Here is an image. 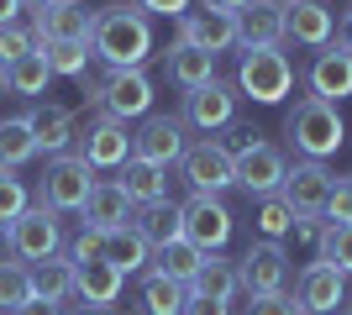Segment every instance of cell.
<instances>
[{"instance_id": "603a6c76", "label": "cell", "mask_w": 352, "mask_h": 315, "mask_svg": "<svg viewBox=\"0 0 352 315\" xmlns=\"http://www.w3.org/2000/svg\"><path fill=\"white\" fill-rule=\"evenodd\" d=\"M132 200H126V189H121L116 179H100L95 189H89V205H85V221L95 226V231H116V226L132 221Z\"/></svg>"}, {"instance_id": "f35d334b", "label": "cell", "mask_w": 352, "mask_h": 315, "mask_svg": "<svg viewBox=\"0 0 352 315\" xmlns=\"http://www.w3.org/2000/svg\"><path fill=\"white\" fill-rule=\"evenodd\" d=\"M27 53H37V37H32V27H0V69H11L16 58H27Z\"/></svg>"}, {"instance_id": "8992f818", "label": "cell", "mask_w": 352, "mask_h": 315, "mask_svg": "<svg viewBox=\"0 0 352 315\" xmlns=\"http://www.w3.org/2000/svg\"><path fill=\"white\" fill-rule=\"evenodd\" d=\"M32 11V37L43 43H89L95 37V11H85V0H47V5H27Z\"/></svg>"}, {"instance_id": "ac0fdd59", "label": "cell", "mask_w": 352, "mask_h": 315, "mask_svg": "<svg viewBox=\"0 0 352 315\" xmlns=\"http://www.w3.org/2000/svg\"><path fill=\"white\" fill-rule=\"evenodd\" d=\"M79 152H85L89 168H121L126 158H132V132H126V121L100 116L85 132V148H79Z\"/></svg>"}, {"instance_id": "6da1fadb", "label": "cell", "mask_w": 352, "mask_h": 315, "mask_svg": "<svg viewBox=\"0 0 352 315\" xmlns=\"http://www.w3.org/2000/svg\"><path fill=\"white\" fill-rule=\"evenodd\" d=\"M89 53L105 69H142V58L153 53V21H147V11H137V5H105V11H95Z\"/></svg>"}, {"instance_id": "83f0119b", "label": "cell", "mask_w": 352, "mask_h": 315, "mask_svg": "<svg viewBox=\"0 0 352 315\" xmlns=\"http://www.w3.org/2000/svg\"><path fill=\"white\" fill-rule=\"evenodd\" d=\"M236 263L232 257H221V253H206V263H200V273L190 279V294H206V300H236Z\"/></svg>"}, {"instance_id": "4fadbf2b", "label": "cell", "mask_w": 352, "mask_h": 315, "mask_svg": "<svg viewBox=\"0 0 352 315\" xmlns=\"http://www.w3.org/2000/svg\"><path fill=\"white\" fill-rule=\"evenodd\" d=\"M294 305L305 315H331L337 305H347V273H337L331 263H305L300 268V284H294Z\"/></svg>"}, {"instance_id": "52a82bcc", "label": "cell", "mask_w": 352, "mask_h": 315, "mask_svg": "<svg viewBox=\"0 0 352 315\" xmlns=\"http://www.w3.org/2000/svg\"><path fill=\"white\" fill-rule=\"evenodd\" d=\"M179 174H184V184H190L195 195H221V189H232L236 184V158L221 142H195V148H184V158H179Z\"/></svg>"}, {"instance_id": "7a4b0ae2", "label": "cell", "mask_w": 352, "mask_h": 315, "mask_svg": "<svg viewBox=\"0 0 352 315\" xmlns=\"http://www.w3.org/2000/svg\"><path fill=\"white\" fill-rule=\"evenodd\" d=\"M284 137H289V148L310 163H326L331 152L347 142V126H342V110L326 100H294V110L284 116Z\"/></svg>"}, {"instance_id": "d590c367", "label": "cell", "mask_w": 352, "mask_h": 315, "mask_svg": "<svg viewBox=\"0 0 352 315\" xmlns=\"http://www.w3.org/2000/svg\"><path fill=\"white\" fill-rule=\"evenodd\" d=\"M252 221H258V237H263V242H284L294 231V210L284 205V195H263Z\"/></svg>"}, {"instance_id": "d6986e66", "label": "cell", "mask_w": 352, "mask_h": 315, "mask_svg": "<svg viewBox=\"0 0 352 315\" xmlns=\"http://www.w3.org/2000/svg\"><path fill=\"white\" fill-rule=\"evenodd\" d=\"M236 37L242 47H284V5L279 0H252L236 11Z\"/></svg>"}, {"instance_id": "7c38bea8", "label": "cell", "mask_w": 352, "mask_h": 315, "mask_svg": "<svg viewBox=\"0 0 352 315\" xmlns=\"http://www.w3.org/2000/svg\"><path fill=\"white\" fill-rule=\"evenodd\" d=\"M153 110V79L142 69H111L105 74V100H100V116L111 121H137Z\"/></svg>"}, {"instance_id": "f6af8a7d", "label": "cell", "mask_w": 352, "mask_h": 315, "mask_svg": "<svg viewBox=\"0 0 352 315\" xmlns=\"http://www.w3.org/2000/svg\"><path fill=\"white\" fill-rule=\"evenodd\" d=\"M184 315H232V305H226V300H206V294H190Z\"/></svg>"}, {"instance_id": "74e56055", "label": "cell", "mask_w": 352, "mask_h": 315, "mask_svg": "<svg viewBox=\"0 0 352 315\" xmlns=\"http://www.w3.org/2000/svg\"><path fill=\"white\" fill-rule=\"evenodd\" d=\"M27 179H16V168H0V221L11 226L21 210H27Z\"/></svg>"}, {"instance_id": "681fc988", "label": "cell", "mask_w": 352, "mask_h": 315, "mask_svg": "<svg viewBox=\"0 0 352 315\" xmlns=\"http://www.w3.org/2000/svg\"><path fill=\"white\" fill-rule=\"evenodd\" d=\"M337 47H347V53H352V11H347V21H342V32H337Z\"/></svg>"}, {"instance_id": "ee69618b", "label": "cell", "mask_w": 352, "mask_h": 315, "mask_svg": "<svg viewBox=\"0 0 352 315\" xmlns=\"http://www.w3.org/2000/svg\"><path fill=\"white\" fill-rule=\"evenodd\" d=\"M137 11H153V16H174V21H179V16L190 11V0H137Z\"/></svg>"}, {"instance_id": "f1b7e54d", "label": "cell", "mask_w": 352, "mask_h": 315, "mask_svg": "<svg viewBox=\"0 0 352 315\" xmlns=\"http://www.w3.org/2000/svg\"><path fill=\"white\" fill-rule=\"evenodd\" d=\"M74 257L69 253H53V257H43V263H32V289H37V300H69L74 294Z\"/></svg>"}, {"instance_id": "8d00e7d4", "label": "cell", "mask_w": 352, "mask_h": 315, "mask_svg": "<svg viewBox=\"0 0 352 315\" xmlns=\"http://www.w3.org/2000/svg\"><path fill=\"white\" fill-rule=\"evenodd\" d=\"M321 263H331L337 273H352V226H331L326 221V231H321Z\"/></svg>"}, {"instance_id": "1f68e13d", "label": "cell", "mask_w": 352, "mask_h": 315, "mask_svg": "<svg viewBox=\"0 0 352 315\" xmlns=\"http://www.w3.org/2000/svg\"><path fill=\"white\" fill-rule=\"evenodd\" d=\"M37 158V137H32L27 116H6L0 121V168H21Z\"/></svg>"}, {"instance_id": "60d3db41", "label": "cell", "mask_w": 352, "mask_h": 315, "mask_svg": "<svg viewBox=\"0 0 352 315\" xmlns=\"http://www.w3.org/2000/svg\"><path fill=\"white\" fill-rule=\"evenodd\" d=\"M69 257H74V263H95V257H105V231H95V226H85V231L74 237Z\"/></svg>"}, {"instance_id": "7bdbcfd3", "label": "cell", "mask_w": 352, "mask_h": 315, "mask_svg": "<svg viewBox=\"0 0 352 315\" xmlns=\"http://www.w3.org/2000/svg\"><path fill=\"white\" fill-rule=\"evenodd\" d=\"M105 74H111V69H85V74H79V90H85V100L95 105V110H100V100H105Z\"/></svg>"}, {"instance_id": "3957f363", "label": "cell", "mask_w": 352, "mask_h": 315, "mask_svg": "<svg viewBox=\"0 0 352 315\" xmlns=\"http://www.w3.org/2000/svg\"><path fill=\"white\" fill-rule=\"evenodd\" d=\"M236 90L248 95L252 105H279L294 90V63L284 47H242L236 63Z\"/></svg>"}, {"instance_id": "bcb514c9", "label": "cell", "mask_w": 352, "mask_h": 315, "mask_svg": "<svg viewBox=\"0 0 352 315\" xmlns=\"http://www.w3.org/2000/svg\"><path fill=\"white\" fill-rule=\"evenodd\" d=\"M21 11H27V0H0V27H16Z\"/></svg>"}, {"instance_id": "ffe728a7", "label": "cell", "mask_w": 352, "mask_h": 315, "mask_svg": "<svg viewBox=\"0 0 352 315\" xmlns=\"http://www.w3.org/2000/svg\"><path fill=\"white\" fill-rule=\"evenodd\" d=\"M74 294L85 305H95V310H111V305L121 300V284H126V273L111 268L105 257H95V263H74Z\"/></svg>"}, {"instance_id": "cb8c5ba5", "label": "cell", "mask_w": 352, "mask_h": 315, "mask_svg": "<svg viewBox=\"0 0 352 315\" xmlns=\"http://www.w3.org/2000/svg\"><path fill=\"white\" fill-rule=\"evenodd\" d=\"M137 231H142L147 247H168V242L184 237V205L174 200H153V205H137Z\"/></svg>"}, {"instance_id": "d4e9b609", "label": "cell", "mask_w": 352, "mask_h": 315, "mask_svg": "<svg viewBox=\"0 0 352 315\" xmlns=\"http://www.w3.org/2000/svg\"><path fill=\"white\" fill-rule=\"evenodd\" d=\"M121 189H126V200L132 205H153V200H168V168L158 163H142V158H126L121 163Z\"/></svg>"}, {"instance_id": "484cf974", "label": "cell", "mask_w": 352, "mask_h": 315, "mask_svg": "<svg viewBox=\"0 0 352 315\" xmlns=\"http://www.w3.org/2000/svg\"><path fill=\"white\" fill-rule=\"evenodd\" d=\"M105 263L121 268V273H142L147 263H153V247H147L142 231L126 221V226H116V231H105Z\"/></svg>"}, {"instance_id": "5bb4252c", "label": "cell", "mask_w": 352, "mask_h": 315, "mask_svg": "<svg viewBox=\"0 0 352 315\" xmlns=\"http://www.w3.org/2000/svg\"><path fill=\"white\" fill-rule=\"evenodd\" d=\"M284 174H289V163H284V152L274 148V142H252L248 152H236V184L248 189V195H279Z\"/></svg>"}, {"instance_id": "d6a6232c", "label": "cell", "mask_w": 352, "mask_h": 315, "mask_svg": "<svg viewBox=\"0 0 352 315\" xmlns=\"http://www.w3.org/2000/svg\"><path fill=\"white\" fill-rule=\"evenodd\" d=\"M47 84H53V69L43 63V53H27V58H16L11 69H6V90L11 95L37 100V95H47Z\"/></svg>"}, {"instance_id": "9c48e42d", "label": "cell", "mask_w": 352, "mask_h": 315, "mask_svg": "<svg viewBox=\"0 0 352 315\" xmlns=\"http://www.w3.org/2000/svg\"><path fill=\"white\" fill-rule=\"evenodd\" d=\"M331 184H337V174H331L326 163L300 158V163L284 174L279 195H284V205H289L294 215H316V221H321V215H326V200H331Z\"/></svg>"}, {"instance_id": "11a10c76", "label": "cell", "mask_w": 352, "mask_h": 315, "mask_svg": "<svg viewBox=\"0 0 352 315\" xmlns=\"http://www.w3.org/2000/svg\"><path fill=\"white\" fill-rule=\"evenodd\" d=\"M279 5H294V0H279Z\"/></svg>"}, {"instance_id": "8fae6325", "label": "cell", "mask_w": 352, "mask_h": 315, "mask_svg": "<svg viewBox=\"0 0 352 315\" xmlns=\"http://www.w3.org/2000/svg\"><path fill=\"white\" fill-rule=\"evenodd\" d=\"M184 148H190V142H184V121L179 116H142V126L132 132V158L158 163V168L179 163Z\"/></svg>"}, {"instance_id": "30bf717a", "label": "cell", "mask_w": 352, "mask_h": 315, "mask_svg": "<svg viewBox=\"0 0 352 315\" xmlns=\"http://www.w3.org/2000/svg\"><path fill=\"white\" fill-rule=\"evenodd\" d=\"M184 242L200 253H221L232 242V210L221 195H190L184 200Z\"/></svg>"}, {"instance_id": "816d5d0a", "label": "cell", "mask_w": 352, "mask_h": 315, "mask_svg": "<svg viewBox=\"0 0 352 315\" xmlns=\"http://www.w3.org/2000/svg\"><path fill=\"white\" fill-rule=\"evenodd\" d=\"M79 315H111V310H95V305H79Z\"/></svg>"}, {"instance_id": "f546056e", "label": "cell", "mask_w": 352, "mask_h": 315, "mask_svg": "<svg viewBox=\"0 0 352 315\" xmlns=\"http://www.w3.org/2000/svg\"><path fill=\"white\" fill-rule=\"evenodd\" d=\"M200 263H206V253L190 247L184 237L168 242V247H153V273H163V279H174V284H184V289H190V279L200 273Z\"/></svg>"}, {"instance_id": "b9f144b4", "label": "cell", "mask_w": 352, "mask_h": 315, "mask_svg": "<svg viewBox=\"0 0 352 315\" xmlns=\"http://www.w3.org/2000/svg\"><path fill=\"white\" fill-rule=\"evenodd\" d=\"M242 315H305V310H300L289 294H263V300H252Z\"/></svg>"}, {"instance_id": "e575fe53", "label": "cell", "mask_w": 352, "mask_h": 315, "mask_svg": "<svg viewBox=\"0 0 352 315\" xmlns=\"http://www.w3.org/2000/svg\"><path fill=\"white\" fill-rule=\"evenodd\" d=\"M37 53H43V63L53 69V74H69V79H79L89 69V58H95L89 43H43Z\"/></svg>"}, {"instance_id": "f907efd6", "label": "cell", "mask_w": 352, "mask_h": 315, "mask_svg": "<svg viewBox=\"0 0 352 315\" xmlns=\"http://www.w3.org/2000/svg\"><path fill=\"white\" fill-rule=\"evenodd\" d=\"M0 247H11V226L0 221Z\"/></svg>"}, {"instance_id": "6f0895ef", "label": "cell", "mask_w": 352, "mask_h": 315, "mask_svg": "<svg viewBox=\"0 0 352 315\" xmlns=\"http://www.w3.org/2000/svg\"><path fill=\"white\" fill-rule=\"evenodd\" d=\"M347 310H352V305H347Z\"/></svg>"}, {"instance_id": "db71d44e", "label": "cell", "mask_w": 352, "mask_h": 315, "mask_svg": "<svg viewBox=\"0 0 352 315\" xmlns=\"http://www.w3.org/2000/svg\"><path fill=\"white\" fill-rule=\"evenodd\" d=\"M27 5H47V0H27Z\"/></svg>"}, {"instance_id": "f5cc1de1", "label": "cell", "mask_w": 352, "mask_h": 315, "mask_svg": "<svg viewBox=\"0 0 352 315\" xmlns=\"http://www.w3.org/2000/svg\"><path fill=\"white\" fill-rule=\"evenodd\" d=\"M0 95H6V69H0Z\"/></svg>"}, {"instance_id": "c3c4849f", "label": "cell", "mask_w": 352, "mask_h": 315, "mask_svg": "<svg viewBox=\"0 0 352 315\" xmlns=\"http://www.w3.org/2000/svg\"><path fill=\"white\" fill-rule=\"evenodd\" d=\"M200 5H206V11H226V16H236L242 5H252V0H200Z\"/></svg>"}, {"instance_id": "4316f807", "label": "cell", "mask_w": 352, "mask_h": 315, "mask_svg": "<svg viewBox=\"0 0 352 315\" xmlns=\"http://www.w3.org/2000/svg\"><path fill=\"white\" fill-rule=\"evenodd\" d=\"M168 79L190 95V90H200V84L216 79V58L200 53V47H190V43H174V47H168Z\"/></svg>"}, {"instance_id": "9a60e30c", "label": "cell", "mask_w": 352, "mask_h": 315, "mask_svg": "<svg viewBox=\"0 0 352 315\" xmlns=\"http://www.w3.org/2000/svg\"><path fill=\"white\" fill-rule=\"evenodd\" d=\"M232 116H236V95H232V84H221V79H210V84H200V90H190L184 95V126H195V132H221V126H232Z\"/></svg>"}, {"instance_id": "5b68a950", "label": "cell", "mask_w": 352, "mask_h": 315, "mask_svg": "<svg viewBox=\"0 0 352 315\" xmlns=\"http://www.w3.org/2000/svg\"><path fill=\"white\" fill-rule=\"evenodd\" d=\"M284 279H289V253H284V242H252L242 263H236V284L248 300H263V294H284Z\"/></svg>"}, {"instance_id": "7402d4cb", "label": "cell", "mask_w": 352, "mask_h": 315, "mask_svg": "<svg viewBox=\"0 0 352 315\" xmlns=\"http://www.w3.org/2000/svg\"><path fill=\"white\" fill-rule=\"evenodd\" d=\"M27 126H32V137H37V152H53V158L74 142V110H69V105L37 100L27 110Z\"/></svg>"}, {"instance_id": "7dc6e473", "label": "cell", "mask_w": 352, "mask_h": 315, "mask_svg": "<svg viewBox=\"0 0 352 315\" xmlns=\"http://www.w3.org/2000/svg\"><path fill=\"white\" fill-rule=\"evenodd\" d=\"M16 315H63V305L58 300H32V305H21Z\"/></svg>"}, {"instance_id": "836d02e7", "label": "cell", "mask_w": 352, "mask_h": 315, "mask_svg": "<svg viewBox=\"0 0 352 315\" xmlns=\"http://www.w3.org/2000/svg\"><path fill=\"white\" fill-rule=\"evenodd\" d=\"M37 300V289H32V268L27 263H0V310H21V305Z\"/></svg>"}, {"instance_id": "ab89813d", "label": "cell", "mask_w": 352, "mask_h": 315, "mask_svg": "<svg viewBox=\"0 0 352 315\" xmlns=\"http://www.w3.org/2000/svg\"><path fill=\"white\" fill-rule=\"evenodd\" d=\"M321 221H331V226H352V184H347V179L331 184V200H326V215H321Z\"/></svg>"}, {"instance_id": "9f6ffc18", "label": "cell", "mask_w": 352, "mask_h": 315, "mask_svg": "<svg viewBox=\"0 0 352 315\" xmlns=\"http://www.w3.org/2000/svg\"><path fill=\"white\" fill-rule=\"evenodd\" d=\"M347 184H352V174H347Z\"/></svg>"}, {"instance_id": "e0dca14e", "label": "cell", "mask_w": 352, "mask_h": 315, "mask_svg": "<svg viewBox=\"0 0 352 315\" xmlns=\"http://www.w3.org/2000/svg\"><path fill=\"white\" fill-rule=\"evenodd\" d=\"M352 95V53L337 43H326L310 63V100H326V105H342Z\"/></svg>"}, {"instance_id": "2e32d148", "label": "cell", "mask_w": 352, "mask_h": 315, "mask_svg": "<svg viewBox=\"0 0 352 315\" xmlns=\"http://www.w3.org/2000/svg\"><path fill=\"white\" fill-rule=\"evenodd\" d=\"M179 43H190V47H200V53H226V47H236L242 37H236V16H226V11H184L179 16Z\"/></svg>"}, {"instance_id": "ba28073f", "label": "cell", "mask_w": 352, "mask_h": 315, "mask_svg": "<svg viewBox=\"0 0 352 315\" xmlns=\"http://www.w3.org/2000/svg\"><path fill=\"white\" fill-rule=\"evenodd\" d=\"M63 247V226H58V215L47 205H27L21 215L11 221V253L21 257V263H43V257H53Z\"/></svg>"}, {"instance_id": "277c9868", "label": "cell", "mask_w": 352, "mask_h": 315, "mask_svg": "<svg viewBox=\"0 0 352 315\" xmlns=\"http://www.w3.org/2000/svg\"><path fill=\"white\" fill-rule=\"evenodd\" d=\"M95 168L85 163V152H58L43 174V205L53 215H85L89 205V189H95Z\"/></svg>"}, {"instance_id": "4dcf8cb0", "label": "cell", "mask_w": 352, "mask_h": 315, "mask_svg": "<svg viewBox=\"0 0 352 315\" xmlns=\"http://www.w3.org/2000/svg\"><path fill=\"white\" fill-rule=\"evenodd\" d=\"M137 300H142V315H184V305H190V289L174 284V279H163V273H147Z\"/></svg>"}, {"instance_id": "44dd1931", "label": "cell", "mask_w": 352, "mask_h": 315, "mask_svg": "<svg viewBox=\"0 0 352 315\" xmlns=\"http://www.w3.org/2000/svg\"><path fill=\"white\" fill-rule=\"evenodd\" d=\"M331 11H326L321 0H294L284 5V37H294L300 47H326L331 43Z\"/></svg>"}]
</instances>
